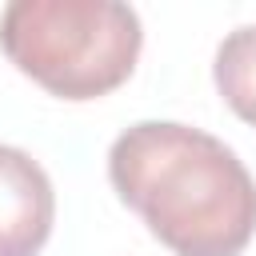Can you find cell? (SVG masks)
<instances>
[{"label": "cell", "mask_w": 256, "mask_h": 256, "mask_svg": "<svg viewBox=\"0 0 256 256\" xmlns=\"http://www.w3.org/2000/svg\"><path fill=\"white\" fill-rule=\"evenodd\" d=\"M116 196L176 256H240L256 232V180L204 128L140 120L108 148Z\"/></svg>", "instance_id": "obj_1"}, {"label": "cell", "mask_w": 256, "mask_h": 256, "mask_svg": "<svg viewBox=\"0 0 256 256\" xmlns=\"http://www.w3.org/2000/svg\"><path fill=\"white\" fill-rule=\"evenodd\" d=\"M0 48L44 92L96 100L132 76L144 28L120 0H12L0 12Z\"/></svg>", "instance_id": "obj_2"}, {"label": "cell", "mask_w": 256, "mask_h": 256, "mask_svg": "<svg viewBox=\"0 0 256 256\" xmlns=\"http://www.w3.org/2000/svg\"><path fill=\"white\" fill-rule=\"evenodd\" d=\"M56 224V192L40 160L0 144V256H36Z\"/></svg>", "instance_id": "obj_3"}, {"label": "cell", "mask_w": 256, "mask_h": 256, "mask_svg": "<svg viewBox=\"0 0 256 256\" xmlns=\"http://www.w3.org/2000/svg\"><path fill=\"white\" fill-rule=\"evenodd\" d=\"M212 76L224 104L240 120L256 124V24H240L236 32L220 40Z\"/></svg>", "instance_id": "obj_4"}]
</instances>
